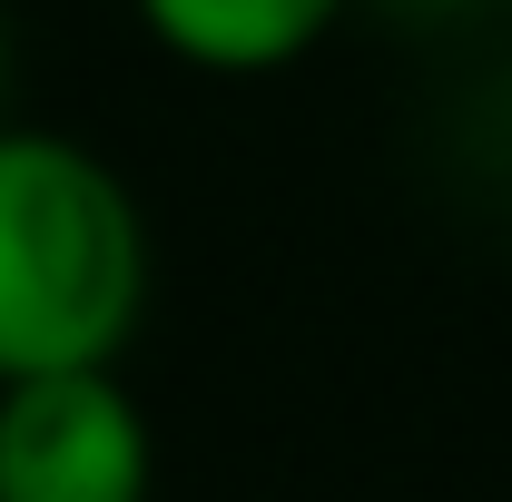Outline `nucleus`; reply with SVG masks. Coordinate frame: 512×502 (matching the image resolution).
I'll use <instances>...</instances> for the list:
<instances>
[{"mask_svg": "<svg viewBox=\"0 0 512 502\" xmlns=\"http://www.w3.org/2000/svg\"><path fill=\"white\" fill-rule=\"evenodd\" d=\"M148 315V207L69 128L0 119V384L119 365Z\"/></svg>", "mask_w": 512, "mask_h": 502, "instance_id": "obj_1", "label": "nucleus"}, {"mask_svg": "<svg viewBox=\"0 0 512 502\" xmlns=\"http://www.w3.org/2000/svg\"><path fill=\"white\" fill-rule=\"evenodd\" d=\"M0 502H158V434L119 365L0 384Z\"/></svg>", "mask_w": 512, "mask_h": 502, "instance_id": "obj_2", "label": "nucleus"}, {"mask_svg": "<svg viewBox=\"0 0 512 502\" xmlns=\"http://www.w3.org/2000/svg\"><path fill=\"white\" fill-rule=\"evenodd\" d=\"M138 30L197 79H276L316 60L355 0H128Z\"/></svg>", "mask_w": 512, "mask_h": 502, "instance_id": "obj_3", "label": "nucleus"}, {"mask_svg": "<svg viewBox=\"0 0 512 502\" xmlns=\"http://www.w3.org/2000/svg\"><path fill=\"white\" fill-rule=\"evenodd\" d=\"M0 119H10V30H0Z\"/></svg>", "mask_w": 512, "mask_h": 502, "instance_id": "obj_4", "label": "nucleus"}]
</instances>
